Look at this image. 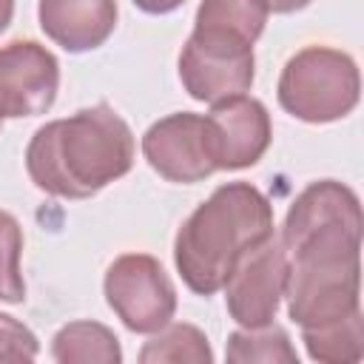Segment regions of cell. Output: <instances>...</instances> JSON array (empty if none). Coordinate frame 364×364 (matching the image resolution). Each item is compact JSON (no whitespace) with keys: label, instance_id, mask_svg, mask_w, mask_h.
<instances>
[{"label":"cell","instance_id":"obj_1","mask_svg":"<svg viewBox=\"0 0 364 364\" xmlns=\"http://www.w3.org/2000/svg\"><path fill=\"white\" fill-rule=\"evenodd\" d=\"M287 253V316L301 330L361 310V202L336 179L307 185L282 225Z\"/></svg>","mask_w":364,"mask_h":364},{"label":"cell","instance_id":"obj_2","mask_svg":"<svg viewBox=\"0 0 364 364\" xmlns=\"http://www.w3.org/2000/svg\"><path fill=\"white\" fill-rule=\"evenodd\" d=\"M134 156L136 142L128 122L108 102H97L40 125L26 145V171L51 196L88 199L122 179Z\"/></svg>","mask_w":364,"mask_h":364},{"label":"cell","instance_id":"obj_3","mask_svg":"<svg viewBox=\"0 0 364 364\" xmlns=\"http://www.w3.org/2000/svg\"><path fill=\"white\" fill-rule=\"evenodd\" d=\"M273 236L276 225L267 196L250 182H225L176 230L173 264L188 290L213 296L236 264Z\"/></svg>","mask_w":364,"mask_h":364},{"label":"cell","instance_id":"obj_4","mask_svg":"<svg viewBox=\"0 0 364 364\" xmlns=\"http://www.w3.org/2000/svg\"><path fill=\"white\" fill-rule=\"evenodd\" d=\"M276 97L279 105L301 122H336L358 105L361 74L347 51L307 46L284 63Z\"/></svg>","mask_w":364,"mask_h":364},{"label":"cell","instance_id":"obj_5","mask_svg":"<svg viewBox=\"0 0 364 364\" xmlns=\"http://www.w3.org/2000/svg\"><path fill=\"white\" fill-rule=\"evenodd\" d=\"M256 77L253 43L222 28L193 26L179 51V80L196 102H219L250 91Z\"/></svg>","mask_w":364,"mask_h":364},{"label":"cell","instance_id":"obj_6","mask_svg":"<svg viewBox=\"0 0 364 364\" xmlns=\"http://www.w3.org/2000/svg\"><path fill=\"white\" fill-rule=\"evenodd\" d=\"M105 301L139 336H154L176 313V287L151 253H122L105 270Z\"/></svg>","mask_w":364,"mask_h":364},{"label":"cell","instance_id":"obj_7","mask_svg":"<svg viewBox=\"0 0 364 364\" xmlns=\"http://www.w3.org/2000/svg\"><path fill=\"white\" fill-rule=\"evenodd\" d=\"M284 284H287V253L282 242L273 236L256 250H250L225 282L222 290H225L228 316L245 330H259L273 324L279 304L284 299Z\"/></svg>","mask_w":364,"mask_h":364},{"label":"cell","instance_id":"obj_8","mask_svg":"<svg viewBox=\"0 0 364 364\" xmlns=\"http://www.w3.org/2000/svg\"><path fill=\"white\" fill-rule=\"evenodd\" d=\"M205 117L208 151L216 171H242L256 165L273 139V125L264 102L236 94L210 105Z\"/></svg>","mask_w":364,"mask_h":364},{"label":"cell","instance_id":"obj_9","mask_svg":"<svg viewBox=\"0 0 364 364\" xmlns=\"http://www.w3.org/2000/svg\"><path fill=\"white\" fill-rule=\"evenodd\" d=\"M60 91V63L37 40L0 46V119L46 114Z\"/></svg>","mask_w":364,"mask_h":364},{"label":"cell","instance_id":"obj_10","mask_svg":"<svg viewBox=\"0 0 364 364\" xmlns=\"http://www.w3.org/2000/svg\"><path fill=\"white\" fill-rule=\"evenodd\" d=\"M142 156L162 179L179 185L202 182L216 171L208 151L205 117L193 111H176L156 119L142 134Z\"/></svg>","mask_w":364,"mask_h":364},{"label":"cell","instance_id":"obj_11","mask_svg":"<svg viewBox=\"0 0 364 364\" xmlns=\"http://www.w3.org/2000/svg\"><path fill=\"white\" fill-rule=\"evenodd\" d=\"M43 34L71 54L100 48L117 28V0H40Z\"/></svg>","mask_w":364,"mask_h":364},{"label":"cell","instance_id":"obj_12","mask_svg":"<svg viewBox=\"0 0 364 364\" xmlns=\"http://www.w3.org/2000/svg\"><path fill=\"white\" fill-rule=\"evenodd\" d=\"M51 358L60 364H119L122 350L114 330L100 321H68L51 341Z\"/></svg>","mask_w":364,"mask_h":364},{"label":"cell","instance_id":"obj_13","mask_svg":"<svg viewBox=\"0 0 364 364\" xmlns=\"http://www.w3.org/2000/svg\"><path fill=\"white\" fill-rule=\"evenodd\" d=\"M307 355L321 364H355L364 358V318L361 310L313 330H301Z\"/></svg>","mask_w":364,"mask_h":364},{"label":"cell","instance_id":"obj_14","mask_svg":"<svg viewBox=\"0 0 364 364\" xmlns=\"http://www.w3.org/2000/svg\"><path fill=\"white\" fill-rule=\"evenodd\" d=\"M139 361L142 364H210L213 361V350L208 344V336L193 327V324H165L162 330L154 333V338L145 341V347L139 350Z\"/></svg>","mask_w":364,"mask_h":364},{"label":"cell","instance_id":"obj_15","mask_svg":"<svg viewBox=\"0 0 364 364\" xmlns=\"http://www.w3.org/2000/svg\"><path fill=\"white\" fill-rule=\"evenodd\" d=\"M267 0H202L193 26L222 28L245 37L247 43H256L267 26Z\"/></svg>","mask_w":364,"mask_h":364},{"label":"cell","instance_id":"obj_16","mask_svg":"<svg viewBox=\"0 0 364 364\" xmlns=\"http://www.w3.org/2000/svg\"><path fill=\"white\" fill-rule=\"evenodd\" d=\"M225 358L233 364H299V353L290 344V336L276 327H259V330H236L228 336V347H225Z\"/></svg>","mask_w":364,"mask_h":364},{"label":"cell","instance_id":"obj_17","mask_svg":"<svg viewBox=\"0 0 364 364\" xmlns=\"http://www.w3.org/2000/svg\"><path fill=\"white\" fill-rule=\"evenodd\" d=\"M20 256H23V228L9 210H0V301L20 304L26 299Z\"/></svg>","mask_w":364,"mask_h":364},{"label":"cell","instance_id":"obj_18","mask_svg":"<svg viewBox=\"0 0 364 364\" xmlns=\"http://www.w3.org/2000/svg\"><path fill=\"white\" fill-rule=\"evenodd\" d=\"M40 355L37 336L9 313H0V361H34Z\"/></svg>","mask_w":364,"mask_h":364},{"label":"cell","instance_id":"obj_19","mask_svg":"<svg viewBox=\"0 0 364 364\" xmlns=\"http://www.w3.org/2000/svg\"><path fill=\"white\" fill-rule=\"evenodd\" d=\"M185 0H134V6L145 14H168L173 9H179Z\"/></svg>","mask_w":364,"mask_h":364},{"label":"cell","instance_id":"obj_20","mask_svg":"<svg viewBox=\"0 0 364 364\" xmlns=\"http://www.w3.org/2000/svg\"><path fill=\"white\" fill-rule=\"evenodd\" d=\"M304 6H310V0H267V9L276 14H293Z\"/></svg>","mask_w":364,"mask_h":364},{"label":"cell","instance_id":"obj_21","mask_svg":"<svg viewBox=\"0 0 364 364\" xmlns=\"http://www.w3.org/2000/svg\"><path fill=\"white\" fill-rule=\"evenodd\" d=\"M11 17H14V0H0V34L9 28Z\"/></svg>","mask_w":364,"mask_h":364},{"label":"cell","instance_id":"obj_22","mask_svg":"<svg viewBox=\"0 0 364 364\" xmlns=\"http://www.w3.org/2000/svg\"><path fill=\"white\" fill-rule=\"evenodd\" d=\"M0 128H3V119H0Z\"/></svg>","mask_w":364,"mask_h":364}]
</instances>
